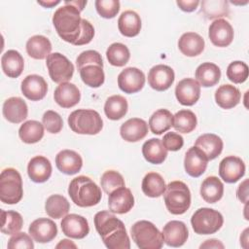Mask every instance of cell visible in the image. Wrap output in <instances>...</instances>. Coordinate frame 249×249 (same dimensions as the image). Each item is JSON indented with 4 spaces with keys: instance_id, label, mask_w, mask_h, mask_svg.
Listing matches in <instances>:
<instances>
[{
    "instance_id": "6da1fadb",
    "label": "cell",
    "mask_w": 249,
    "mask_h": 249,
    "mask_svg": "<svg viewBox=\"0 0 249 249\" xmlns=\"http://www.w3.org/2000/svg\"><path fill=\"white\" fill-rule=\"evenodd\" d=\"M96 231L109 249H129L130 241L124 223L112 212L99 211L94 216Z\"/></svg>"
},
{
    "instance_id": "7a4b0ae2",
    "label": "cell",
    "mask_w": 249,
    "mask_h": 249,
    "mask_svg": "<svg viewBox=\"0 0 249 249\" xmlns=\"http://www.w3.org/2000/svg\"><path fill=\"white\" fill-rule=\"evenodd\" d=\"M53 24L58 36L72 45L78 41L82 32L81 11L76 7L64 3L53 16Z\"/></svg>"
},
{
    "instance_id": "3957f363",
    "label": "cell",
    "mask_w": 249,
    "mask_h": 249,
    "mask_svg": "<svg viewBox=\"0 0 249 249\" xmlns=\"http://www.w3.org/2000/svg\"><path fill=\"white\" fill-rule=\"evenodd\" d=\"M68 195L72 201L80 207H91L101 200V190L89 177L78 176L69 184Z\"/></svg>"
},
{
    "instance_id": "277c9868",
    "label": "cell",
    "mask_w": 249,
    "mask_h": 249,
    "mask_svg": "<svg viewBox=\"0 0 249 249\" xmlns=\"http://www.w3.org/2000/svg\"><path fill=\"white\" fill-rule=\"evenodd\" d=\"M69 127L78 134L94 135L101 131L103 121L98 112L91 109H78L68 117Z\"/></svg>"
},
{
    "instance_id": "5b68a950",
    "label": "cell",
    "mask_w": 249,
    "mask_h": 249,
    "mask_svg": "<svg viewBox=\"0 0 249 249\" xmlns=\"http://www.w3.org/2000/svg\"><path fill=\"white\" fill-rule=\"evenodd\" d=\"M130 234L140 249H160L164 242L162 232L152 222L146 220L134 223L130 229Z\"/></svg>"
},
{
    "instance_id": "8992f818",
    "label": "cell",
    "mask_w": 249,
    "mask_h": 249,
    "mask_svg": "<svg viewBox=\"0 0 249 249\" xmlns=\"http://www.w3.org/2000/svg\"><path fill=\"white\" fill-rule=\"evenodd\" d=\"M166 209L173 215L184 214L191 206V192L182 181L170 182L163 193Z\"/></svg>"
},
{
    "instance_id": "52a82bcc",
    "label": "cell",
    "mask_w": 249,
    "mask_h": 249,
    "mask_svg": "<svg viewBox=\"0 0 249 249\" xmlns=\"http://www.w3.org/2000/svg\"><path fill=\"white\" fill-rule=\"evenodd\" d=\"M23 196L22 179L19 172L12 167L0 174V200L6 204H16Z\"/></svg>"
},
{
    "instance_id": "ba28073f",
    "label": "cell",
    "mask_w": 249,
    "mask_h": 249,
    "mask_svg": "<svg viewBox=\"0 0 249 249\" xmlns=\"http://www.w3.org/2000/svg\"><path fill=\"white\" fill-rule=\"evenodd\" d=\"M224 223L222 214L212 208L202 207L196 210L191 218L194 231L197 234H212L218 231Z\"/></svg>"
},
{
    "instance_id": "9c48e42d",
    "label": "cell",
    "mask_w": 249,
    "mask_h": 249,
    "mask_svg": "<svg viewBox=\"0 0 249 249\" xmlns=\"http://www.w3.org/2000/svg\"><path fill=\"white\" fill-rule=\"evenodd\" d=\"M49 75L56 84L68 82L74 74V65L60 53H51L46 60Z\"/></svg>"
},
{
    "instance_id": "30bf717a",
    "label": "cell",
    "mask_w": 249,
    "mask_h": 249,
    "mask_svg": "<svg viewBox=\"0 0 249 249\" xmlns=\"http://www.w3.org/2000/svg\"><path fill=\"white\" fill-rule=\"evenodd\" d=\"M144 73L136 67H127L118 76V86L121 90L131 94L140 91L145 85Z\"/></svg>"
},
{
    "instance_id": "8fae6325",
    "label": "cell",
    "mask_w": 249,
    "mask_h": 249,
    "mask_svg": "<svg viewBox=\"0 0 249 249\" xmlns=\"http://www.w3.org/2000/svg\"><path fill=\"white\" fill-rule=\"evenodd\" d=\"M245 174L244 161L235 156L224 158L219 164V175L226 183H235Z\"/></svg>"
},
{
    "instance_id": "7c38bea8",
    "label": "cell",
    "mask_w": 249,
    "mask_h": 249,
    "mask_svg": "<svg viewBox=\"0 0 249 249\" xmlns=\"http://www.w3.org/2000/svg\"><path fill=\"white\" fill-rule=\"evenodd\" d=\"M175 74L173 69L164 64L153 66L148 73L149 86L158 91L168 89L173 84Z\"/></svg>"
},
{
    "instance_id": "4fadbf2b",
    "label": "cell",
    "mask_w": 249,
    "mask_h": 249,
    "mask_svg": "<svg viewBox=\"0 0 249 249\" xmlns=\"http://www.w3.org/2000/svg\"><path fill=\"white\" fill-rule=\"evenodd\" d=\"M233 28L231 23L224 19H215L209 26L208 36L212 44L216 47L224 48L231 44L233 40Z\"/></svg>"
},
{
    "instance_id": "5bb4252c",
    "label": "cell",
    "mask_w": 249,
    "mask_h": 249,
    "mask_svg": "<svg viewBox=\"0 0 249 249\" xmlns=\"http://www.w3.org/2000/svg\"><path fill=\"white\" fill-rule=\"evenodd\" d=\"M62 232L71 238L82 239L89 232L88 220L78 214H68L60 222Z\"/></svg>"
},
{
    "instance_id": "9a60e30c",
    "label": "cell",
    "mask_w": 249,
    "mask_h": 249,
    "mask_svg": "<svg viewBox=\"0 0 249 249\" xmlns=\"http://www.w3.org/2000/svg\"><path fill=\"white\" fill-rule=\"evenodd\" d=\"M28 232L36 242L47 243L54 239L56 236L57 227L56 224L51 219L39 218L30 224Z\"/></svg>"
},
{
    "instance_id": "2e32d148",
    "label": "cell",
    "mask_w": 249,
    "mask_h": 249,
    "mask_svg": "<svg viewBox=\"0 0 249 249\" xmlns=\"http://www.w3.org/2000/svg\"><path fill=\"white\" fill-rule=\"evenodd\" d=\"M175 96L180 104L193 106L200 96V86L196 80L185 78L181 80L175 88Z\"/></svg>"
},
{
    "instance_id": "e0dca14e",
    "label": "cell",
    "mask_w": 249,
    "mask_h": 249,
    "mask_svg": "<svg viewBox=\"0 0 249 249\" xmlns=\"http://www.w3.org/2000/svg\"><path fill=\"white\" fill-rule=\"evenodd\" d=\"M208 163V159L205 154L197 147H191L185 154L184 167L192 177L197 178L204 173Z\"/></svg>"
},
{
    "instance_id": "ac0fdd59",
    "label": "cell",
    "mask_w": 249,
    "mask_h": 249,
    "mask_svg": "<svg viewBox=\"0 0 249 249\" xmlns=\"http://www.w3.org/2000/svg\"><path fill=\"white\" fill-rule=\"evenodd\" d=\"M134 205V196L128 188L122 187L113 191L108 197L109 210L116 214L129 212Z\"/></svg>"
},
{
    "instance_id": "d6986e66",
    "label": "cell",
    "mask_w": 249,
    "mask_h": 249,
    "mask_svg": "<svg viewBox=\"0 0 249 249\" xmlns=\"http://www.w3.org/2000/svg\"><path fill=\"white\" fill-rule=\"evenodd\" d=\"M22 94L31 101L43 99L48 91V84L42 76L32 74L26 76L20 86Z\"/></svg>"
},
{
    "instance_id": "ffe728a7",
    "label": "cell",
    "mask_w": 249,
    "mask_h": 249,
    "mask_svg": "<svg viewBox=\"0 0 249 249\" xmlns=\"http://www.w3.org/2000/svg\"><path fill=\"white\" fill-rule=\"evenodd\" d=\"M162 235L166 245L171 247H180L187 241L189 231L185 223L172 220L163 226Z\"/></svg>"
},
{
    "instance_id": "44dd1931",
    "label": "cell",
    "mask_w": 249,
    "mask_h": 249,
    "mask_svg": "<svg viewBox=\"0 0 249 249\" xmlns=\"http://www.w3.org/2000/svg\"><path fill=\"white\" fill-rule=\"evenodd\" d=\"M55 165L60 172L66 175H74L81 170L83 160L77 152L66 149L56 155Z\"/></svg>"
},
{
    "instance_id": "7402d4cb",
    "label": "cell",
    "mask_w": 249,
    "mask_h": 249,
    "mask_svg": "<svg viewBox=\"0 0 249 249\" xmlns=\"http://www.w3.org/2000/svg\"><path fill=\"white\" fill-rule=\"evenodd\" d=\"M2 113L4 118L13 124L23 122L28 115V107L25 101L20 97H10L3 104Z\"/></svg>"
},
{
    "instance_id": "603a6c76",
    "label": "cell",
    "mask_w": 249,
    "mask_h": 249,
    "mask_svg": "<svg viewBox=\"0 0 249 249\" xmlns=\"http://www.w3.org/2000/svg\"><path fill=\"white\" fill-rule=\"evenodd\" d=\"M54 101L62 108H71L77 105L81 99V93L77 86L65 82L59 84L54 89Z\"/></svg>"
},
{
    "instance_id": "cb8c5ba5",
    "label": "cell",
    "mask_w": 249,
    "mask_h": 249,
    "mask_svg": "<svg viewBox=\"0 0 249 249\" xmlns=\"http://www.w3.org/2000/svg\"><path fill=\"white\" fill-rule=\"evenodd\" d=\"M120 133L127 142L142 140L148 133V124L140 118H131L124 122L120 127Z\"/></svg>"
},
{
    "instance_id": "d4e9b609",
    "label": "cell",
    "mask_w": 249,
    "mask_h": 249,
    "mask_svg": "<svg viewBox=\"0 0 249 249\" xmlns=\"http://www.w3.org/2000/svg\"><path fill=\"white\" fill-rule=\"evenodd\" d=\"M52 163L44 156H36L32 158L27 165V174L31 181L35 183H44L50 179L52 175Z\"/></svg>"
},
{
    "instance_id": "484cf974",
    "label": "cell",
    "mask_w": 249,
    "mask_h": 249,
    "mask_svg": "<svg viewBox=\"0 0 249 249\" xmlns=\"http://www.w3.org/2000/svg\"><path fill=\"white\" fill-rule=\"evenodd\" d=\"M204 39L196 32H186L178 41V48L180 52L190 57L200 54L204 50Z\"/></svg>"
},
{
    "instance_id": "4316f807",
    "label": "cell",
    "mask_w": 249,
    "mask_h": 249,
    "mask_svg": "<svg viewBox=\"0 0 249 249\" xmlns=\"http://www.w3.org/2000/svg\"><path fill=\"white\" fill-rule=\"evenodd\" d=\"M195 146L199 148L207 157L208 160L216 159L223 151V140L214 133H204L198 136Z\"/></svg>"
},
{
    "instance_id": "83f0119b",
    "label": "cell",
    "mask_w": 249,
    "mask_h": 249,
    "mask_svg": "<svg viewBox=\"0 0 249 249\" xmlns=\"http://www.w3.org/2000/svg\"><path fill=\"white\" fill-rule=\"evenodd\" d=\"M1 66L6 76L9 78H18L23 71V57L18 51L9 50L1 57Z\"/></svg>"
},
{
    "instance_id": "f1b7e54d",
    "label": "cell",
    "mask_w": 249,
    "mask_h": 249,
    "mask_svg": "<svg viewBox=\"0 0 249 249\" xmlns=\"http://www.w3.org/2000/svg\"><path fill=\"white\" fill-rule=\"evenodd\" d=\"M118 28L125 37H135L141 30V18L139 15L131 10L124 11L118 19Z\"/></svg>"
},
{
    "instance_id": "f546056e",
    "label": "cell",
    "mask_w": 249,
    "mask_h": 249,
    "mask_svg": "<svg viewBox=\"0 0 249 249\" xmlns=\"http://www.w3.org/2000/svg\"><path fill=\"white\" fill-rule=\"evenodd\" d=\"M241 98L239 89L230 84L220 86L215 91V101L223 109H231L235 107Z\"/></svg>"
},
{
    "instance_id": "4dcf8cb0",
    "label": "cell",
    "mask_w": 249,
    "mask_h": 249,
    "mask_svg": "<svg viewBox=\"0 0 249 249\" xmlns=\"http://www.w3.org/2000/svg\"><path fill=\"white\" fill-rule=\"evenodd\" d=\"M195 75L199 86L209 88L218 84L221 78V70L215 63L203 62L197 66Z\"/></svg>"
},
{
    "instance_id": "1f68e13d",
    "label": "cell",
    "mask_w": 249,
    "mask_h": 249,
    "mask_svg": "<svg viewBox=\"0 0 249 249\" xmlns=\"http://www.w3.org/2000/svg\"><path fill=\"white\" fill-rule=\"evenodd\" d=\"M142 155L144 159L153 164L162 163L167 157V150L159 138H151L142 146Z\"/></svg>"
},
{
    "instance_id": "d6a6232c",
    "label": "cell",
    "mask_w": 249,
    "mask_h": 249,
    "mask_svg": "<svg viewBox=\"0 0 249 249\" xmlns=\"http://www.w3.org/2000/svg\"><path fill=\"white\" fill-rule=\"evenodd\" d=\"M51 41L43 35H34L26 42V53L34 59H45L51 54Z\"/></svg>"
},
{
    "instance_id": "836d02e7",
    "label": "cell",
    "mask_w": 249,
    "mask_h": 249,
    "mask_svg": "<svg viewBox=\"0 0 249 249\" xmlns=\"http://www.w3.org/2000/svg\"><path fill=\"white\" fill-rule=\"evenodd\" d=\"M224 195V185L216 176H209L200 186V196L208 203L219 201Z\"/></svg>"
},
{
    "instance_id": "e575fe53",
    "label": "cell",
    "mask_w": 249,
    "mask_h": 249,
    "mask_svg": "<svg viewBox=\"0 0 249 249\" xmlns=\"http://www.w3.org/2000/svg\"><path fill=\"white\" fill-rule=\"evenodd\" d=\"M127 109L128 104L126 99L120 94L112 95L105 101L104 113L112 121H118L124 118L127 113Z\"/></svg>"
},
{
    "instance_id": "d590c367",
    "label": "cell",
    "mask_w": 249,
    "mask_h": 249,
    "mask_svg": "<svg viewBox=\"0 0 249 249\" xmlns=\"http://www.w3.org/2000/svg\"><path fill=\"white\" fill-rule=\"evenodd\" d=\"M141 188L147 196L159 197L165 192L166 185L160 174L157 172H149L144 176Z\"/></svg>"
},
{
    "instance_id": "8d00e7d4",
    "label": "cell",
    "mask_w": 249,
    "mask_h": 249,
    "mask_svg": "<svg viewBox=\"0 0 249 249\" xmlns=\"http://www.w3.org/2000/svg\"><path fill=\"white\" fill-rule=\"evenodd\" d=\"M173 125V115L167 109H159L149 119V126L154 134L160 135Z\"/></svg>"
},
{
    "instance_id": "74e56055",
    "label": "cell",
    "mask_w": 249,
    "mask_h": 249,
    "mask_svg": "<svg viewBox=\"0 0 249 249\" xmlns=\"http://www.w3.org/2000/svg\"><path fill=\"white\" fill-rule=\"evenodd\" d=\"M70 210V203L61 195H52L45 202L46 213L53 219H60L67 215Z\"/></svg>"
},
{
    "instance_id": "f35d334b",
    "label": "cell",
    "mask_w": 249,
    "mask_h": 249,
    "mask_svg": "<svg viewBox=\"0 0 249 249\" xmlns=\"http://www.w3.org/2000/svg\"><path fill=\"white\" fill-rule=\"evenodd\" d=\"M18 136L26 144L39 142L44 136V125L38 121L30 120L23 123L18 129Z\"/></svg>"
},
{
    "instance_id": "ab89813d",
    "label": "cell",
    "mask_w": 249,
    "mask_h": 249,
    "mask_svg": "<svg viewBox=\"0 0 249 249\" xmlns=\"http://www.w3.org/2000/svg\"><path fill=\"white\" fill-rule=\"evenodd\" d=\"M197 121L195 113L188 109L178 111L173 116V127L180 133H190L196 126Z\"/></svg>"
},
{
    "instance_id": "60d3db41",
    "label": "cell",
    "mask_w": 249,
    "mask_h": 249,
    "mask_svg": "<svg viewBox=\"0 0 249 249\" xmlns=\"http://www.w3.org/2000/svg\"><path fill=\"white\" fill-rule=\"evenodd\" d=\"M82 81L90 88H99L103 85L105 75L103 67L97 64L86 65L79 70Z\"/></svg>"
},
{
    "instance_id": "b9f144b4",
    "label": "cell",
    "mask_w": 249,
    "mask_h": 249,
    "mask_svg": "<svg viewBox=\"0 0 249 249\" xmlns=\"http://www.w3.org/2000/svg\"><path fill=\"white\" fill-rule=\"evenodd\" d=\"M1 231L5 234L13 235L18 232L23 226V219L17 211L1 210Z\"/></svg>"
},
{
    "instance_id": "7bdbcfd3",
    "label": "cell",
    "mask_w": 249,
    "mask_h": 249,
    "mask_svg": "<svg viewBox=\"0 0 249 249\" xmlns=\"http://www.w3.org/2000/svg\"><path fill=\"white\" fill-rule=\"evenodd\" d=\"M106 57L111 65L122 67L128 62L130 58V53L124 44L113 43L108 47L106 51Z\"/></svg>"
},
{
    "instance_id": "ee69618b",
    "label": "cell",
    "mask_w": 249,
    "mask_h": 249,
    "mask_svg": "<svg viewBox=\"0 0 249 249\" xmlns=\"http://www.w3.org/2000/svg\"><path fill=\"white\" fill-rule=\"evenodd\" d=\"M201 12L206 18L214 19L229 15L228 2L222 0H205L201 2Z\"/></svg>"
},
{
    "instance_id": "f6af8a7d",
    "label": "cell",
    "mask_w": 249,
    "mask_h": 249,
    "mask_svg": "<svg viewBox=\"0 0 249 249\" xmlns=\"http://www.w3.org/2000/svg\"><path fill=\"white\" fill-rule=\"evenodd\" d=\"M100 184L103 189V191L107 194L110 195L113 191L125 187L124 179L122 176L121 173L115 170H107L105 171L100 179Z\"/></svg>"
},
{
    "instance_id": "bcb514c9",
    "label": "cell",
    "mask_w": 249,
    "mask_h": 249,
    "mask_svg": "<svg viewBox=\"0 0 249 249\" xmlns=\"http://www.w3.org/2000/svg\"><path fill=\"white\" fill-rule=\"evenodd\" d=\"M249 75V69L245 62L243 61H232L229 64L227 68L228 79L234 84L244 83Z\"/></svg>"
},
{
    "instance_id": "7dc6e473",
    "label": "cell",
    "mask_w": 249,
    "mask_h": 249,
    "mask_svg": "<svg viewBox=\"0 0 249 249\" xmlns=\"http://www.w3.org/2000/svg\"><path fill=\"white\" fill-rule=\"evenodd\" d=\"M42 123L46 130L53 134L60 132L63 127L62 118L58 113L53 110H48L44 113L42 117Z\"/></svg>"
},
{
    "instance_id": "c3c4849f",
    "label": "cell",
    "mask_w": 249,
    "mask_h": 249,
    "mask_svg": "<svg viewBox=\"0 0 249 249\" xmlns=\"http://www.w3.org/2000/svg\"><path fill=\"white\" fill-rule=\"evenodd\" d=\"M94 5L98 15L104 18H113L120 11L118 0H96Z\"/></svg>"
},
{
    "instance_id": "681fc988",
    "label": "cell",
    "mask_w": 249,
    "mask_h": 249,
    "mask_svg": "<svg viewBox=\"0 0 249 249\" xmlns=\"http://www.w3.org/2000/svg\"><path fill=\"white\" fill-rule=\"evenodd\" d=\"M76 64L78 67V70L83 68L86 65H90V64H97L101 67H103V60L101 54L93 50H89L81 53L77 59H76Z\"/></svg>"
},
{
    "instance_id": "f907efd6",
    "label": "cell",
    "mask_w": 249,
    "mask_h": 249,
    "mask_svg": "<svg viewBox=\"0 0 249 249\" xmlns=\"http://www.w3.org/2000/svg\"><path fill=\"white\" fill-rule=\"evenodd\" d=\"M7 247L9 249H33L34 243L30 234H27L25 232H17L13 234V236L9 239Z\"/></svg>"
},
{
    "instance_id": "816d5d0a",
    "label": "cell",
    "mask_w": 249,
    "mask_h": 249,
    "mask_svg": "<svg viewBox=\"0 0 249 249\" xmlns=\"http://www.w3.org/2000/svg\"><path fill=\"white\" fill-rule=\"evenodd\" d=\"M161 143L167 151L175 152L180 150L183 147L184 139L179 133L167 132L163 135V138L161 139Z\"/></svg>"
},
{
    "instance_id": "f5cc1de1",
    "label": "cell",
    "mask_w": 249,
    "mask_h": 249,
    "mask_svg": "<svg viewBox=\"0 0 249 249\" xmlns=\"http://www.w3.org/2000/svg\"><path fill=\"white\" fill-rule=\"evenodd\" d=\"M93 36H94V27L92 26V24L89 20L82 18V32L78 41L75 43V46H82V45L89 44L93 39Z\"/></svg>"
},
{
    "instance_id": "db71d44e",
    "label": "cell",
    "mask_w": 249,
    "mask_h": 249,
    "mask_svg": "<svg viewBox=\"0 0 249 249\" xmlns=\"http://www.w3.org/2000/svg\"><path fill=\"white\" fill-rule=\"evenodd\" d=\"M237 198L242 202L247 204L248 202V179H245L237 188Z\"/></svg>"
},
{
    "instance_id": "11a10c76",
    "label": "cell",
    "mask_w": 249,
    "mask_h": 249,
    "mask_svg": "<svg viewBox=\"0 0 249 249\" xmlns=\"http://www.w3.org/2000/svg\"><path fill=\"white\" fill-rule=\"evenodd\" d=\"M176 4L178 5V7L184 11V12H187V13H190V12H193L195 11L198 4H199V1H196V0H191V1H182V0H178L176 2Z\"/></svg>"
},
{
    "instance_id": "9f6ffc18",
    "label": "cell",
    "mask_w": 249,
    "mask_h": 249,
    "mask_svg": "<svg viewBox=\"0 0 249 249\" xmlns=\"http://www.w3.org/2000/svg\"><path fill=\"white\" fill-rule=\"evenodd\" d=\"M224 244L217 239H207L203 243L200 244L199 248H224Z\"/></svg>"
},
{
    "instance_id": "6f0895ef",
    "label": "cell",
    "mask_w": 249,
    "mask_h": 249,
    "mask_svg": "<svg viewBox=\"0 0 249 249\" xmlns=\"http://www.w3.org/2000/svg\"><path fill=\"white\" fill-rule=\"evenodd\" d=\"M55 247L56 248H77L76 244H74L69 239H62V240H60V242Z\"/></svg>"
},
{
    "instance_id": "680465c9",
    "label": "cell",
    "mask_w": 249,
    "mask_h": 249,
    "mask_svg": "<svg viewBox=\"0 0 249 249\" xmlns=\"http://www.w3.org/2000/svg\"><path fill=\"white\" fill-rule=\"evenodd\" d=\"M64 3L70 4V5L74 6V7H76V8L79 9L81 12L84 10L85 6L87 5V1H77V0H75V1H64Z\"/></svg>"
},
{
    "instance_id": "91938a15",
    "label": "cell",
    "mask_w": 249,
    "mask_h": 249,
    "mask_svg": "<svg viewBox=\"0 0 249 249\" xmlns=\"http://www.w3.org/2000/svg\"><path fill=\"white\" fill-rule=\"evenodd\" d=\"M39 5H42L45 8H52L60 3V1H38Z\"/></svg>"
},
{
    "instance_id": "94428289",
    "label": "cell",
    "mask_w": 249,
    "mask_h": 249,
    "mask_svg": "<svg viewBox=\"0 0 249 249\" xmlns=\"http://www.w3.org/2000/svg\"><path fill=\"white\" fill-rule=\"evenodd\" d=\"M248 229H245L244 230V231L242 232V235L240 236V243H243V242H245V243H247V241H248Z\"/></svg>"
}]
</instances>
